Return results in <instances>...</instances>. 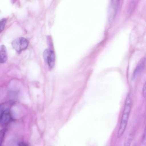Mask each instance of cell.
<instances>
[{"mask_svg":"<svg viewBox=\"0 0 146 146\" xmlns=\"http://www.w3.org/2000/svg\"><path fill=\"white\" fill-rule=\"evenodd\" d=\"M12 117L10 109L3 111L0 114V125L4 126L8 124L11 120Z\"/></svg>","mask_w":146,"mask_h":146,"instance_id":"obj_5","label":"cell"},{"mask_svg":"<svg viewBox=\"0 0 146 146\" xmlns=\"http://www.w3.org/2000/svg\"><path fill=\"white\" fill-rule=\"evenodd\" d=\"M135 5L134 2H132L131 3L129 9V12L130 13L132 11L134 8Z\"/></svg>","mask_w":146,"mask_h":146,"instance_id":"obj_13","label":"cell"},{"mask_svg":"<svg viewBox=\"0 0 146 146\" xmlns=\"http://www.w3.org/2000/svg\"><path fill=\"white\" fill-rule=\"evenodd\" d=\"M19 146H26L27 145L25 143H24L23 142L20 143H19Z\"/></svg>","mask_w":146,"mask_h":146,"instance_id":"obj_14","label":"cell"},{"mask_svg":"<svg viewBox=\"0 0 146 146\" xmlns=\"http://www.w3.org/2000/svg\"><path fill=\"white\" fill-rule=\"evenodd\" d=\"M142 144L144 145H145L146 144V129L145 128L144 133L142 136Z\"/></svg>","mask_w":146,"mask_h":146,"instance_id":"obj_11","label":"cell"},{"mask_svg":"<svg viewBox=\"0 0 146 146\" xmlns=\"http://www.w3.org/2000/svg\"><path fill=\"white\" fill-rule=\"evenodd\" d=\"M135 134L134 130L131 131L128 134L125 141V145L126 146H129Z\"/></svg>","mask_w":146,"mask_h":146,"instance_id":"obj_8","label":"cell"},{"mask_svg":"<svg viewBox=\"0 0 146 146\" xmlns=\"http://www.w3.org/2000/svg\"><path fill=\"white\" fill-rule=\"evenodd\" d=\"M131 100L129 94L127 96L121 120L118 129L117 135L118 137L122 136L125 129L131 110Z\"/></svg>","mask_w":146,"mask_h":146,"instance_id":"obj_1","label":"cell"},{"mask_svg":"<svg viewBox=\"0 0 146 146\" xmlns=\"http://www.w3.org/2000/svg\"><path fill=\"white\" fill-rule=\"evenodd\" d=\"M145 58H143L140 60L135 69L132 76L133 79H134L142 71L145 66Z\"/></svg>","mask_w":146,"mask_h":146,"instance_id":"obj_6","label":"cell"},{"mask_svg":"<svg viewBox=\"0 0 146 146\" xmlns=\"http://www.w3.org/2000/svg\"><path fill=\"white\" fill-rule=\"evenodd\" d=\"M6 129H5L0 130V146L3 140Z\"/></svg>","mask_w":146,"mask_h":146,"instance_id":"obj_10","label":"cell"},{"mask_svg":"<svg viewBox=\"0 0 146 146\" xmlns=\"http://www.w3.org/2000/svg\"><path fill=\"white\" fill-rule=\"evenodd\" d=\"M28 44V40L23 37L18 38L12 42L13 47L17 52H21L26 49Z\"/></svg>","mask_w":146,"mask_h":146,"instance_id":"obj_2","label":"cell"},{"mask_svg":"<svg viewBox=\"0 0 146 146\" xmlns=\"http://www.w3.org/2000/svg\"><path fill=\"white\" fill-rule=\"evenodd\" d=\"M120 0H111L108 13L109 21L111 22L115 18L117 14Z\"/></svg>","mask_w":146,"mask_h":146,"instance_id":"obj_3","label":"cell"},{"mask_svg":"<svg viewBox=\"0 0 146 146\" xmlns=\"http://www.w3.org/2000/svg\"><path fill=\"white\" fill-rule=\"evenodd\" d=\"M146 84L145 82L143 86V90H142V94L144 98H146Z\"/></svg>","mask_w":146,"mask_h":146,"instance_id":"obj_12","label":"cell"},{"mask_svg":"<svg viewBox=\"0 0 146 146\" xmlns=\"http://www.w3.org/2000/svg\"><path fill=\"white\" fill-rule=\"evenodd\" d=\"M7 59V54L6 48L4 45H2L0 46V63H5Z\"/></svg>","mask_w":146,"mask_h":146,"instance_id":"obj_7","label":"cell"},{"mask_svg":"<svg viewBox=\"0 0 146 146\" xmlns=\"http://www.w3.org/2000/svg\"><path fill=\"white\" fill-rule=\"evenodd\" d=\"M7 19L5 18H3L0 21V34L3 31L5 27Z\"/></svg>","mask_w":146,"mask_h":146,"instance_id":"obj_9","label":"cell"},{"mask_svg":"<svg viewBox=\"0 0 146 146\" xmlns=\"http://www.w3.org/2000/svg\"><path fill=\"white\" fill-rule=\"evenodd\" d=\"M43 56L44 60L49 66L52 68L55 64V56L53 51L50 49H46L44 52Z\"/></svg>","mask_w":146,"mask_h":146,"instance_id":"obj_4","label":"cell"}]
</instances>
